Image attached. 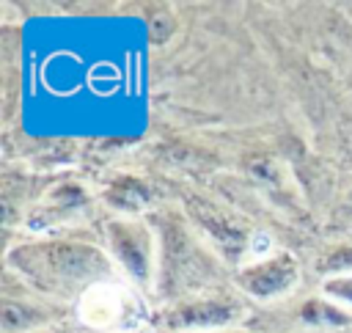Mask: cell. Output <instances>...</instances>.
<instances>
[{
    "label": "cell",
    "instance_id": "obj_1",
    "mask_svg": "<svg viewBox=\"0 0 352 333\" xmlns=\"http://www.w3.org/2000/svg\"><path fill=\"white\" fill-rule=\"evenodd\" d=\"M6 261L8 270L52 300L82 297L99 286L118 283V267L113 256L99 245L74 237L25 239L8 248Z\"/></svg>",
    "mask_w": 352,
    "mask_h": 333
},
{
    "label": "cell",
    "instance_id": "obj_2",
    "mask_svg": "<svg viewBox=\"0 0 352 333\" xmlns=\"http://www.w3.org/2000/svg\"><path fill=\"white\" fill-rule=\"evenodd\" d=\"M157 231V281L162 294H179L195 286L209 283L214 272L212 256L201 248L192 231L173 212H162L154 220Z\"/></svg>",
    "mask_w": 352,
    "mask_h": 333
},
{
    "label": "cell",
    "instance_id": "obj_3",
    "mask_svg": "<svg viewBox=\"0 0 352 333\" xmlns=\"http://www.w3.org/2000/svg\"><path fill=\"white\" fill-rule=\"evenodd\" d=\"M107 253L116 267L140 289L148 292L157 275V231L140 217L116 215L104 223Z\"/></svg>",
    "mask_w": 352,
    "mask_h": 333
},
{
    "label": "cell",
    "instance_id": "obj_4",
    "mask_svg": "<svg viewBox=\"0 0 352 333\" xmlns=\"http://www.w3.org/2000/svg\"><path fill=\"white\" fill-rule=\"evenodd\" d=\"M245 305L234 297H190L176 300L160 314V325L173 333H206V330H226L242 319Z\"/></svg>",
    "mask_w": 352,
    "mask_h": 333
},
{
    "label": "cell",
    "instance_id": "obj_5",
    "mask_svg": "<svg viewBox=\"0 0 352 333\" xmlns=\"http://www.w3.org/2000/svg\"><path fill=\"white\" fill-rule=\"evenodd\" d=\"M297 278H300L297 259L280 250L253 264H245L236 272V286L253 300H275V297L289 294L297 286Z\"/></svg>",
    "mask_w": 352,
    "mask_h": 333
},
{
    "label": "cell",
    "instance_id": "obj_6",
    "mask_svg": "<svg viewBox=\"0 0 352 333\" xmlns=\"http://www.w3.org/2000/svg\"><path fill=\"white\" fill-rule=\"evenodd\" d=\"M63 305L33 297H11L6 294L0 303V330L3 333H36L41 327L63 322Z\"/></svg>",
    "mask_w": 352,
    "mask_h": 333
},
{
    "label": "cell",
    "instance_id": "obj_7",
    "mask_svg": "<svg viewBox=\"0 0 352 333\" xmlns=\"http://www.w3.org/2000/svg\"><path fill=\"white\" fill-rule=\"evenodd\" d=\"M297 319L305 327H330V330H336V327L352 325V311L327 300L324 294H314V297H305L300 303Z\"/></svg>",
    "mask_w": 352,
    "mask_h": 333
},
{
    "label": "cell",
    "instance_id": "obj_8",
    "mask_svg": "<svg viewBox=\"0 0 352 333\" xmlns=\"http://www.w3.org/2000/svg\"><path fill=\"white\" fill-rule=\"evenodd\" d=\"M107 204H113L118 212L135 217V212H140L146 204H148V187L140 182V179H132V176H124L118 182H113L104 193Z\"/></svg>",
    "mask_w": 352,
    "mask_h": 333
},
{
    "label": "cell",
    "instance_id": "obj_9",
    "mask_svg": "<svg viewBox=\"0 0 352 333\" xmlns=\"http://www.w3.org/2000/svg\"><path fill=\"white\" fill-rule=\"evenodd\" d=\"M316 270H319L324 278H333V275H352V245H336L333 250H327V253L316 261Z\"/></svg>",
    "mask_w": 352,
    "mask_h": 333
},
{
    "label": "cell",
    "instance_id": "obj_10",
    "mask_svg": "<svg viewBox=\"0 0 352 333\" xmlns=\"http://www.w3.org/2000/svg\"><path fill=\"white\" fill-rule=\"evenodd\" d=\"M322 294L344 308H352V275H333L322 281Z\"/></svg>",
    "mask_w": 352,
    "mask_h": 333
},
{
    "label": "cell",
    "instance_id": "obj_11",
    "mask_svg": "<svg viewBox=\"0 0 352 333\" xmlns=\"http://www.w3.org/2000/svg\"><path fill=\"white\" fill-rule=\"evenodd\" d=\"M36 333H72V327L66 322H58V325H50V327H41Z\"/></svg>",
    "mask_w": 352,
    "mask_h": 333
},
{
    "label": "cell",
    "instance_id": "obj_12",
    "mask_svg": "<svg viewBox=\"0 0 352 333\" xmlns=\"http://www.w3.org/2000/svg\"><path fill=\"white\" fill-rule=\"evenodd\" d=\"M206 333H248L242 327H226V330H206Z\"/></svg>",
    "mask_w": 352,
    "mask_h": 333
},
{
    "label": "cell",
    "instance_id": "obj_13",
    "mask_svg": "<svg viewBox=\"0 0 352 333\" xmlns=\"http://www.w3.org/2000/svg\"><path fill=\"white\" fill-rule=\"evenodd\" d=\"M349 204H352V190H349Z\"/></svg>",
    "mask_w": 352,
    "mask_h": 333
}]
</instances>
